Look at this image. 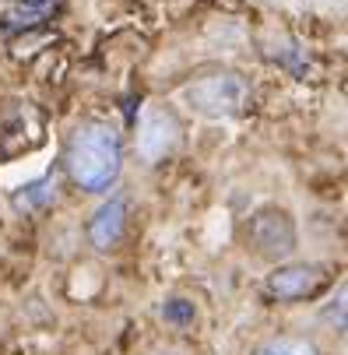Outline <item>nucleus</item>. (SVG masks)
<instances>
[{
    "label": "nucleus",
    "mask_w": 348,
    "mask_h": 355,
    "mask_svg": "<svg viewBox=\"0 0 348 355\" xmlns=\"http://www.w3.org/2000/svg\"><path fill=\"white\" fill-rule=\"evenodd\" d=\"M162 317H166V324H173V327H186V324H193L197 310H193L190 299H166Z\"/></svg>",
    "instance_id": "1a4fd4ad"
},
{
    "label": "nucleus",
    "mask_w": 348,
    "mask_h": 355,
    "mask_svg": "<svg viewBox=\"0 0 348 355\" xmlns=\"http://www.w3.org/2000/svg\"><path fill=\"white\" fill-rule=\"evenodd\" d=\"M127 229V197H110L88 222V239L95 250H113Z\"/></svg>",
    "instance_id": "423d86ee"
},
{
    "label": "nucleus",
    "mask_w": 348,
    "mask_h": 355,
    "mask_svg": "<svg viewBox=\"0 0 348 355\" xmlns=\"http://www.w3.org/2000/svg\"><path fill=\"white\" fill-rule=\"evenodd\" d=\"M250 246L268 261H281L295 250V222L285 208H261L250 218Z\"/></svg>",
    "instance_id": "7ed1b4c3"
},
{
    "label": "nucleus",
    "mask_w": 348,
    "mask_h": 355,
    "mask_svg": "<svg viewBox=\"0 0 348 355\" xmlns=\"http://www.w3.org/2000/svg\"><path fill=\"white\" fill-rule=\"evenodd\" d=\"M53 4H57V0H21V8L25 11H35V15H46Z\"/></svg>",
    "instance_id": "9b49d317"
},
{
    "label": "nucleus",
    "mask_w": 348,
    "mask_h": 355,
    "mask_svg": "<svg viewBox=\"0 0 348 355\" xmlns=\"http://www.w3.org/2000/svg\"><path fill=\"white\" fill-rule=\"evenodd\" d=\"M183 103L201 113V116H232L239 113V106L246 103V81L243 74H232V71H215V74H201L193 78L190 85H183Z\"/></svg>",
    "instance_id": "f03ea898"
},
{
    "label": "nucleus",
    "mask_w": 348,
    "mask_h": 355,
    "mask_svg": "<svg viewBox=\"0 0 348 355\" xmlns=\"http://www.w3.org/2000/svg\"><path fill=\"white\" fill-rule=\"evenodd\" d=\"M320 317H324V324H327L331 331L348 334V282L338 285V292L327 299V306L320 310Z\"/></svg>",
    "instance_id": "6e6552de"
},
{
    "label": "nucleus",
    "mask_w": 348,
    "mask_h": 355,
    "mask_svg": "<svg viewBox=\"0 0 348 355\" xmlns=\"http://www.w3.org/2000/svg\"><path fill=\"white\" fill-rule=\"evenodd\" d=\"M257 355H317L310 341H299V338H292V341H271L264 345Z\"/></svg>",
    "instance_id": "9d476101"
},
{
    "label": "nucleus",
    "mask_w": 348,
    "mask_h": 355,
    "mask_svg": "<svg viewBox=\"0 0 348 355\" xmlns=\"http://www.w3.org/2000/svg\"><path fill=\"white\" fill-rule=\"evenodd\" d=\"M137 155H141V162H148V166H155V162H162L169 151L180 144V123H176V116L169 113V110H148L144 116H141V123H137Z\"/></svg>",
    "instance_id": "20e7f679"
},
{
    "label": "nucleus",
    "mask_w": 348,
    "mask_h": 355,
    "mask_svg": "<svg viewBox=\"0 0 348 355\" xmlns=\"http://www.w3.org/2000/svg\"><path fill=\"white\" fill-rule=\"evenodd\" d=\"M324 285V268L317 264H281L275 275H268L264 292L278 302H299L310 299Z\"/></svg>",
    "instance_id": "39448f33"
},
{
    "label": "nucleus",
    "mask_w": 348,
    "mask_h": 355,
    "mask_svg": "<svg viewBox=\"0 0 348 355\" xmlns=\"http://www.w3.org/2000/svg\"><path fill=\"white\" fill-rule=\"evenodd\" d=\"M49 200H57V176H42V180L21 187V193L15 197V205L21 211H39V208L49 205Z\"/></svg>",
    "instance_id": "0eeeda50"
},
{
    "label": "nucleus",
    "mask_w": 348,
    "mask_h": 355,
    "mask_svg": "<svg viewBox=\"0 0 348 355\" xmlns=\"http://www.w3.org/2000/svg\"><path fill=\"white\" fill-rule=\"evenodd\" d=\"M120 166H123V144H120L116 127H110L103 120H92L71 134L67 173L81 190H92V193L110 190L120 176Z\"/></svg>",
    "instance_id": "f257e3e1"
}]
</instances>
